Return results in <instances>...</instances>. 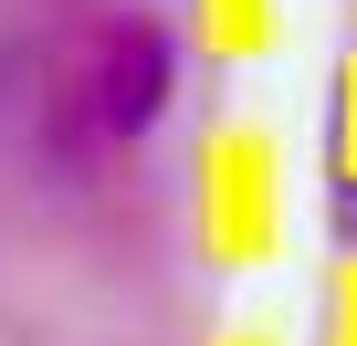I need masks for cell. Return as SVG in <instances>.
<instances>
[{"label":"cell","instance_id":"6da1fadb","mask_svg":"<svg viewBox=\"0 0 357 346\" xmlns=\"http://www.w3.org/2000/svg\"><path fill=\"white\" fill-rule=\"evenodd\" d=\"M168 84H178L168 32H158V22H116V32H105V63H95V116H105L116 136H147V126L168 116Z\"/></svg>","mask_w":357,"mask_h":346}]
</instances>
